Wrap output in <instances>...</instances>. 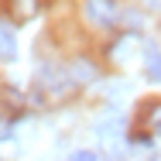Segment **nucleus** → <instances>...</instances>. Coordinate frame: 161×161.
Listing matches in <instances>:
<instances>
[{
  "mask_svg": "<svg viewBox=\"0 0 161 161\" xmlns=\"http://www.w3.org/2000/svg\"><path fill=\"white\" fill-rule=\"evenodd\" d=\"M117 3L113 0H86V17L93 21V24H99V28H113L117 24Z\"/></svg>",
  "mask_w": 161,
  "mask_h": 161,
  "instance_id": "1",
  "label": "nucleus"
},
{
  "mask_svg": "<svg viewBox=\"0 0 161 161\" xmlns=\"http://www.w3.org/2000/svg\"><path fill=\"white\" fill-rule=\"evenodd\" d=\"M0 58L3 62H14L17 58V41H14V34L7 24H0Z\"/></svg>",
  "mask_w": 161,
  "mask_h": 161,
  "instance_id": "2",
  "label": "nucleus"
},
{
  "mask_svg": "<svg viewBox=\"0 0 161 161\" xmlns=\"http://www.w3.org/2000/svg\"><path fill=\"white\" fill-rule=\"evenodd\" d=\"M75 72H79L82 79H96V69H93V65H86V62H79V65H75Z\"/></svg>",
  "mask_w": 161,
  "mask_h": 161,
  "instance_id": "3",
  "label": "nucleus"
},
{
  "mask_svg": "<svg viewBox=\"0 0 161 161\" xmlns=\"http://www.w3.org/2000/svg\"><path fill=\"white\" fill-rule=\"evenodd\" d=\"M34 0H17V10H21V17H28V14H34Z\"/></svg>",
  "mask_w": 161,
  "mask_h": 161,
  "instance_id": "4",
  "label": "nucleus"
},
{
  "mask_svg": "<svg viewBox=\"0 0 161 161\" xmlns=\"http://www.w3.org/2000/svg\"><path fill=\"white\" fill-rule=\"evenodd\" d=\"M147 75L161 82V58H151V65H147Z\"/></svg>",
  "mask_w": 161,
  "mask_h": 161,
  "instance_id": "5",
  "label": "nucleus"
},
{
  "mask_svg": "<svg viewBox=\"0 0 161 161\" xmlns=\"http://www.w3.org/2000/svg\"><path fill=\"white\" fill-rule=\"evenodd\" d=\"M69 161H96V154H93V151H75Z\"/></svg>",
  "mask_w": 161,
  "mask_h": 161,
  "instance_id": "6",
  "label": "nucleus"
},
{
  "mask_svg": "<svg viewBox=\"0 0 161 161\" xmlns=\"http://www.w3.org/2000/svg\"><path fill=\"white\" fill-rule=\"evenodd\" d=\"M144 3H158V0H144Z\"/></svg>",
  "mask_w": 161,
  "mask_h": 161,
  "instance_id": "7",
  "label": "nucleus"
}]
</instances>
